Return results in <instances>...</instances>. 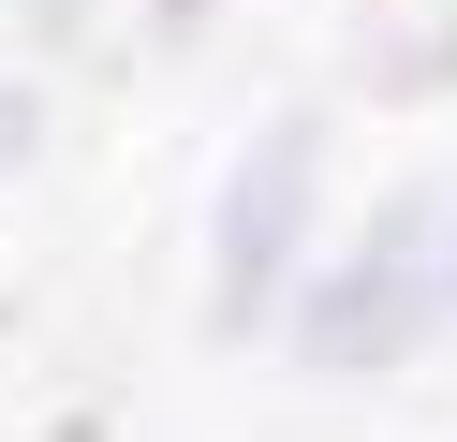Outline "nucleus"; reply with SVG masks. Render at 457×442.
<instances>
[{"instance_id":"1","label":"nucleus","mask_w":457,"mask_h":442,"mask_svg":"<svg viewBox=\"0 0 457 442\" xmlns=\"http://www.w3.org/2000/svg\"><path fill=\"white\" fill-rule=\"evenodd\" d=\"M413 324H428L413 236H369V251L295 310V354H310V369H384V354H413Z\"/></svg>"},{"instance_id":"2","label":"nucleus","mask_w":457,"mask_h":442,"mask_svg":"<svg viewBox=\"0 0 457 442\" xmlns=\"http://www.w3.org/2000/svg\"><path fill=\"white\" fill-rule=\"evenodd\" d=\"M295 221H310V133L280 118L266 147L237 163V192H221V310H266V280H280V251H295Z\"/></svg>"},{"instance_id":"3","label":"nucleus","mask_w":457,"mask_h":442,"mask_svg":"<svg viewBox=\"0 0 457 442\" xmlns=\"http://www.w3.org/2000/svg\"><path fill=\"white\" fill-rule=\"evenodd\" d=\"M15 147H30V104H15V88H0V177H15Z\"/></svg>"}]
</instances>
